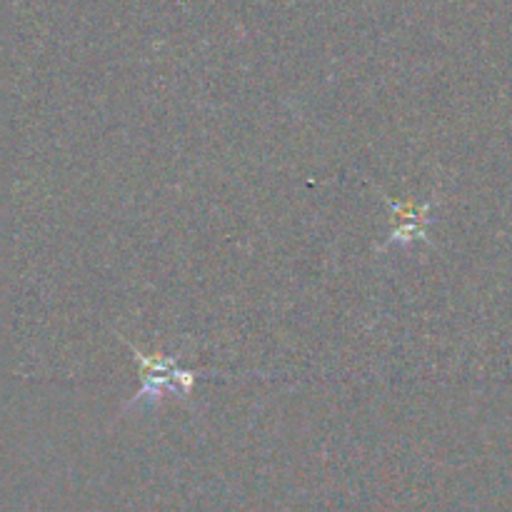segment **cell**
<instances>
[{
  "label": "cell",
  "instance_id": "6da1fadb",
  "mask_svg": "<svg viewBox=\"0 0 512 512\" xmlns=\"http://www.w3.org/2000/svg\"><path fill=\"white\" fill-rule=\"evenodd\" d=\"M123 343L133 350L135 363H138L140 368V378H143V388H140L138 393H135V398L128 400V405L120 410V418L128 415L130 410L153 408V405H158L168 393H175L183 400H188L195 388V380L205 378V375H218L213 373V370L180 368L178 360L168 358V355H160V353L145 355L143 350L135 348L128 338H123Z\"/></svg>",
  "mask_w": 512,
  "mask_h": 512
},
{
  "label": "cell",
  "instance_id": "7a4b0ae2",
  "mask_svg": "<svg viewBox=\"0 0 512 512\" xmlns=\"http://www.w3.org/2000/svg\"><path fill=\"white\" fill-rule=\"evenodd\" d=\"M385 203L393 210V218H400V225L393 230L390 240L385 243V248H400V245H408L413 240H425V225H428V213L430 203L415 205V203H393L390 198H385Z\"/></svg>",
  "mask_w": 512,
  "mask_h": 512
}]
</instances>
